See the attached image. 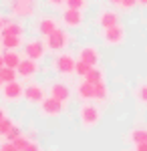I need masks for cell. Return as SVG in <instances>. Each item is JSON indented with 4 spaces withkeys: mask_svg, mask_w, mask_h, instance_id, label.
<instances>
[{
    "mask_svg": "<svg viewBox=\"0 0 147 151\" xmlns=\"http://www.w3.org/2000/svg\"><path fill=\"white\" fill-rule=\"evenodd\" d=\"M28 135H20V137H18V139H14L12 141V143H14V147H16V149L18 151H24L26 149V145H28Z\"/></svg>",
    "mask_w": 147,
    "mask_h": 151,
    "instance_id": "28",
    "label": "cell"
},
{
    "mask_svg": "<svg viewBox=\"0 0 147 151\" xmlns=\"http://www.w3.org/2000/svg\"><path fill=\"white\" fill-rule=\"evenodd\" d=\"M24 151H43V149H40V143H38V141H32V139H30Z\"/></svg>",
    "mask_w": 147,
    "mask_h": 151,
    "instance_id": "31",
    "label": "cell"
},
{
    "mask_svg": "<svg viewBox=\"0 0 147 151\" xmlns=\"http://www.w3.org/2000/svg\"><path fill=\"white\" fill-rule=\"evenodd\" d=\"M0 93H2L4 103H18L20 99H24V85L20 81L6 83V85H2Z\"/></svg>",
    "mask_w": 147,
    "mask_h": 151,
    "instance_id": "5",
    "label": "cell"
},
{
    "mask_svg": "<svg viewBox=\"0 0 147 151\" xmlns=\"http://www.w3.org/2000/svg\"><path fill=\"white\" fill-rule=\"evenodd\" d=\"M65 107L67 105L57 101V99H53V97H46L43 103L38 105V111H40V115L46 117V119H55V117H61L65 113Z\"/></svg>",
    "mask_w": 147,
    "mask_h": 151,
    "instance_id": "6",
    "label": "cell"
},
{
    "mask_svg": "<svg viewBox=\"0 0 147 151\" xmlns=\"http://www.w3.org/2000/svg\"><path fill=\"white\" fill-rule=\"evenodd\" d=\"M4 67V57H2V52H0V69Z\"/></svg>",
    "mask_w": 147,
    "mask_h": 151,
    "instance_id": "37",
    "label": "cell"
},
{
    "mask_svg": "<svg viewBox=\"0 0 147 151\" xmlns=\"http://www.w3.org/2000/svg\"><path fill=\"white\" fill-rule=\"evenodd\" d=\"M137 4H139V0H121V4H119V6H121L123 10H131V8L137 6Z\"/></svg>",
    "mask_w": 147,
    "mask_h": 151,
    "instance_id": "30",
    "label": "cell"
},
{
    "mask_svg": "<svg viewBox=\"0 0 147 151\" xmlns=\"http://www.w3.org/2000/svg\"><path fill=\"white\" fill-rule=\"evenodd\" d=\"M2 28H4V16L0 14V32H2Z\"/></svg>",
    "mask_w": 147,
    "mask_h": 151,
    "instance_id": "36",
    "label": "cell"
},
{
    "mask_svg": "<svg viewBox=\"0 0 147 151\" xmlns=\"http://www.w3.org/2000/svg\"><path fill=\"white\" fill-rule=\"evenodd\" d=\"M2 57H4V67H10V69H18V65L22 60V57L18 55V50H4Z\"/></svg>",
    "mask_w": 147,
    "mask_h": 151,
    "instance_id": "19",
    "label": "cell"
},
{
    "mask_svg": "<svg viewBox=\"0 0 147 151\" xmlns=\"http://www.w3.org/2000/svg\"><path fill=\"white\" fill-rule=\"evenodd\" d=\"M24 35V26L18 20H10V18H4V28L0 36H22Z\"/></svg>",
    "mask_w": 147,
    "mask_h": 151,
    "instance_id": "15",
    "label": "cell"
},
{
    "mask_svg": "<svg viewBox=\"0 0 147 151\" xmlns=\"http://www.w3.org/2000/svg\"><path fill=\"white\" fill-rule=\"evenodd\" d=\"M0 151H18V149L14 147V143H12V141H4V143L0 145Z\"/></svg>",
    "mask_w": 147,
    "mask_h": 151,
    "instance_id": "33",
    "label": "cell"
},
{
    "mask_svg": "<svg viewBox=\"0 0 147 151\" xmlns=\"http://www.w3.org/2000/svg\"><path fill=\"white\" fill-rule=\"evenodd\" d=\"M99 58H101V55H99L97 47H93V45H85V47L79 50V60L87 63L91 67H97V65H99Z\"/></svg>",
    "mask_w": 147,
    "mask_h": 151,
    "instance_id": "14",
    "label": "cell"
},
{
    "mask_svg": "<svg viewBox=\"0 0 147 151\" xmlns=\"http://www.w3.org/2000/svg\"><path fill=\"white\" fill-rule=\"evenodd\" d=\"M0 79H2L4 85H6V83H12V81H18V73H16V69L2 67V69H0Z\"/></svg>",
    "mask_w": 147,
    "mask_h": 151,
    "instance_id": "21",
    "label": "cell"
},
{
    "mask_svg": "<svg viewBox=\"0 0 147 151\" xmlns=\"http://www.w3.org/2000/svg\"><path fill=\"white\" fill-rule=\"evenodd\" d=\"M16 73H18V77H22V79H34L36 73H38V63L32 60V58L24 57L22 60H20V65H18Z\"/></svg>",
    "mask_w": 147,
    "mask_h": 151,
    "instance_id": "13",
    "label": "cell"
},
{
    "mask_svg": "<svg viewBox=\"0 0 147 151\" xmlns=\"http://www.w3.org/2000/svg\"><path fill=\"white\" fill-rule=\"evenodd\" d=\"M6 109H4V107H2V105H0V123H2V121H4V119H6Z\"/></svg>",
    "mask_w": 147,
    "mask_h": 151,
    "instance_id": "34",
    "label": "cell"
},
{
    "mask_svg": "<svg viewBox=\"0 0 147 151\" xmlns=\"http://www.w3.org/2000/svg\"><path fill=\"white\" fill-rule=\"evenodd\" d=\"M77 97H79L81 101H85V103H87V101H93V99H95V85H91L89 81L83 79V81L77 85Z\"/></svg>",
    "mask_w": 147,
    "mask_h": 151,
    "instance_id": "17",
    "label": "cell"
},
{
    "mask_svg": "<svg viewBox=\"0 0 147 151\" xmlns=\"http://www.w3.org/2000/svg\"><path fill=\"white\" fill-rule=\"evenodd\" d=\"M24 55L26 58H32V60H43L46 55V45L45 40H40V38H32V40H28V42H24Z\"/></svg>",
    "mask_w": 147,
    "mask_h": 151,
    "instance_id": "7",
    "label": "cell"
},
{
    "mask_svg": "<svg viewBox=\"0 0 147 151\" xmlns=\"http://www.w3.org/2000/svg\"><path fill=\"white\" fill-rule=\"evenodd\" d=\"M129 139L133 141L135 145H139V143H147V129H133L131 135H129Z\"/></svg>",
    "mask_w": 147,
    "mask_h": 151,
    "instance_id": "23",
    "label": "cell"
},
{
    "mask_svg": "<svg viewBox=\"0 0 147 151\" xmlns=\"http://www.w3.org/2000/svg\"><path fill=\"white\" fill-rule=\"evenodd\" d=\"M0 42L4 50H18L20 47H24L22 36H0Z\"/></svg>",
    "mask_w": 147,
    "mask_h": 151,
    "instance_id": "18",
    "label": "cell"
},
{
    "mask_svg": "<svg viewBox=\"0 0 147 151\" xmlns=\"http://www.w3.org/2000/svg\"><path fill=\"white\" fill-rule=\"evenodd\" d=\"M67 8H75V10H85L87 6H89V0H67V4H65Z\"/></svg>",
    "mask_w": 147,
    "mask_h": 151,
    "instance_id": "24",
    "label": "cell"
},
{
    "mask_svg": "<svg viewBox=\"0 0 147 151\" xmlns=\"http://www.w3.org/2000/svg\"><path fill=\"white\" fill-rule=\"evenodd\" d=\"M46 99V93H45V87L38 85V83H28L24 87V101L30 105H40L43 101Z\"/></svg>",
    "mask_w": 147,
    "mask_h": 151,
    "instance_id": "8",
    "label": "cell"
},
{
    "mask_svg": "<svg viewBox=\"0 0 147 151\" xmlns=\"http://www.w3.org/2000/svg\"><path fill=\"white\" fill-rule=\"evenodd\" d=\"M57 28H58V22H57V18H53V16H40L38 22H36V32L43 38L50 36Z\"/></svg>",
    "mask_w": 147,
    "mask_h": 151,
    "instance_id": "12",
    "label": "cell"
},
{
    "mask_svg": "<svg viewBox=\"0 0 147 151\" xmlns=\"http://www.w3.org/2000/svg\"><path fill=\"white\" fill-rule=\"evenodd\" d=\"M91 69H93L91 65H87V63H83V60H79V58H77V67H75V73H77L79 77H83V79H85V77H87V73H89Z\"/></svg>",
    "mask_w": 147,
    "mask_h": 151,
    "instance_id": "26",
    "label": "cell"
},
{
    "mask_svg": "<svg viewBox=\"0 0 147 151\" xmlns=\"http://www.w3.org/2000/svg\"><path fill=\"white\" fill-rule=\"evenodd\" d=\"M8 8L16 18H32L38 10V0H12Z\"/></svg>",
    "mask_w": 147,
    "mask_h": 151,
    "instance_id": "3",
    "label": "cell"
},
{
    "mask_svg": "<svg viewBox=\"0 0 147 151\" xmlns=\"http://www.w3.org/2000/svg\"><path fill=\"white\" fill-rule=\"evenodd\" d=\"M103 40H105V45H111V47L121 45L125 40V28L121 24L111 26V28H105V30H103Z\"/></svg>",
    "mask_w": 147,
    "mask_h": 151,
    "instance_id": "9",
    "label": "cell"
},
{
    "mask_svg": "<svg viewBox=\"0 0 147 151\" xmlns=\"http://www.w3.org/2000/svg\"><path fill=\"white\" fill-rule=\"evenodd\" d=\"M97 22H99V26H101L103 30L111 28V26H117L119 24V14L115 10H103L99 14V18H97Z\"/></svg>",
    "mask_w": 147,
    "mask_h": 151,
    "instance_id": "16",
    "label": "cell"
},
{
    "mask_svg": "<svg viewBox=\"0 0 147 151\" xmlns=\"http://www.w3.org/2000/svg\"><path fill=\"white\" fill-rule=\"evenodd\" d=\"M2 2H8V4H10V2H12V0H2Z\"/></svg>",
    "mask_w": 147,
    "mask_h": 151,
    "instance_id": "41",
    "label": "cell"
},
{
    "mask_svg": "<svg viewBox=\"0 0 147 151\" xmlns=\"http://www.w3.org/2000/svg\"><path fill=\"white\" fill-rule=\"evenodd\" d=\"M48 97H53V99H57V101H61V103L67 105L68 101H71V89H68L67 83H53L50 87H48Z\"/></svg>",
    "mask_w": 147,
    "mask_h": 151,
    "instance_id": "10",
    "label": "cell"
},
{
    "mask_svg": "<svg viewBox=\"0 0 147 151\" xmlns=\"http://www.w3.org/2000/svg\"><path fill=\"white\" fill-rule=\"evenodd\" d=\"M75 67H77V60L71 52H58L57 57L53 58V70L61 77L75 75Z\"/></svg>",
    "mask_w": 147,
    "mask_h": 151,
    "instance_id": "2",
    "label": "cell"
},
{
    "mask_svg": "<svg viewBox=\"0 0 147 151\" xmlns=\"http://www.w3.org/2000/svg\"><path fill=\"white\" fill-rule=\"evenodd\" d=\"M109 99V87L105 85V81H101V83H97L95 85V101H107Z\"/></svg>",
    "mask_w": 147,
    "mask_h": 151,
    "instance_id": "20",
    "label": "cell"
},
{
    "mask_svg": "<svg viewBox=\"0 0 147 151\" xmlns=\"http://www.w3.org/2000/svg\"><path fill=\"white\" fill-rule=\"evenodd\" d=\"M139 4H141V6H147V0H139Z\"/></svg>",
    "mask_w": 147,
    "mask_h": 151,
    "instance_id": "39",
    "label": "cell"
},
{
    "mask_svg": "<svg viewBox=\"0 0 147 151\" xmlns=\"http://www.w3.org/2000/svg\"><path fill=\"white\" fill-rule=\"evenodd\" d=\"M61 20L63 24L67 26V28H79L81 24H83V12L81 10H75V8H65L63 14H61Z\"/></svg>",
    "mask_w": 147,
    "mask_h": 151,
    "instance_id": "11",
    "label": "cell"
},
{
    "mask_svg": "<svg viewBox=\"0 0 147 151\" xmlns=\"http://www.w3.org/2000/svg\"><path fill=\"white\" fill-rule=\"evenodd\" d=\"M137 101L143 103V105H147V83L139 85V89H137Z\"/></svg>",
    "mask_w": 147,
    "mask_h": 151,
    "instance_id": "27",
    "label": "cell"
},
{
    "mask_svg": "<svg viewBox=\"0 0 147 151\" xmlns=\"http://www.w3.org/2000/svg\"><path fill=\"white\" fill-rule=\"evenodd\" d=\"M85 81H89L91 85H97V83H101V81H103V70L99 69V67H93V69L87 73Z\"/></svg>",
    "mask_w": 147,
    "mask_h": 151,
    "instance_id": "22",
    "label": "cell"
},
{
    "mask_svg": "<svg viewBox=\"0 0 147 151\" xmlns=\"http://www.w3.org/2000/svg\"><path fill=\"white\" fill-rule=\"evenodd\" d=\"M0 137H2V135H0Z\"/></svg>",
    "mask_w": 147,
    "mask_h": 151,
    "instance_id": "43",
    "label": "cell"
},
{
    "mask_svg": "<svg viewBox=\"0 0 147 151\" xmlns=\"http://www.w3.org/2000/svg\"><path fill=\"white\" fill-rule=\"evenodd\" d=\"M0 47H2V42H0Z\"/></svg>",
    "mask_w": 147,
    "mask_h": 151,
    "instance_id": "42",
    "label": "cell"
},
{
    "mask_svg": "<svg viewBox=\"0 0 147 151\" xmlns=\"http://www.w3.org/2000/svg\"><path fill=\"white\" fill-rule=\"evenodd\" d=\"M46 4H48L50 8H61V6L67 4V0H46Z\"/></svg>",
    "mask_w": 147,
    "mask_h": 151,
    "instance_id": "32",
    "label": "cell"
},
{
    "mask_svg": "<svg viewBox=\"0 0 147 151\" xmlns=\"http://www.w3.org/2000/svg\"><path fill=\"white\" fill-rule=\"evenodd\" d=\"M107 2H111V4H115V6H117V4H121V0H107Z\"/></svg>",
    "mask_w": 147,
    "mask_h": 151,
    "instance_id": "38",
    "label": "cell"
},
{
    "mask_svg": "<svg viewBox=\"0 0 147 151\" xmlns=\"http://www.w3.org/2000/svg\"><path fill=\"white\" fill-rule=\"evenodd\" d=\"M2 85H4V83H2V79H0V89H2Z\"/></svg>",
    "mask_w": 147,
    "mask_h": 151,
    "instance_id": "40",
    "label": "cell"
},
{
    "mask_svg": "<svg viewBox=\"0 0 147 151\" xmlns=\"http://www.w3.org/2000/svg\"><path fill=\"white\" fill-rule=\"evenodd\" d=\"M68 42H71V36H68V32L65 28H57L50 36L45 38L46 50H50V52H65V48L68 47Z\"/></svg>",
    "mask_w": 147,
    "mask_h": 151,
    "instance_id": "4",
    "label": "cell"
},
{
    "mask_svg": "<svg viewBox=\"0 0 147 151\" xmlns=\"http://www.w3.org/2000/svg\"><path fill=\"white\" fill-rule=\"evenodd\" d=\"M135 151H147V143H139Z\"/></svg>",
    "mask_w": 147,
    "mask_h": 151,
    "instance_id": "35",
    "label": "cell"
},
{
    "mask_svg": "<svg viewBox=\"0 0 147 151\" xmlns=\"http://www.w3.org/2000/svg\"><path fill=\"white\" fill-rule=\"evenodd\" d=\"M14 125H16V123L12 121L10 117H6V119H4V121L0 123V135H2V137H6V135L10 133V129L14 127Z\"/></svg>",
    "mask_w": 147,
    "mask_h": 151,
    "instance_id": "25",
    "label": "cell"
},
{
    "mask_svg": "<svg viewBox=\"0 0 147 151\" xmlns=\"http://www.w3.org/2000/svg\"><path fill=\"white\" fill-rule=\"evenodd\" d=\"M20 135H24V133H22V129L18 127V125H14V127L10 129V133H8V135H6L4 139H6V141H14V139H18Z\"/></svg>",
    "mask_w": 147,
    "mask_h": 151,
    "instance_id": "29",
    "label": "cell"
},
{
    "mask_svg": "<svg viewBox=\"0 0 147 151\" xmlns=\"http://www.w3.org/2000/svg\"><path fill=\"white\" fill-rule=\"evenodd\" d=\"M79 121L83 129H93L99 121H101V111L99 107L93 103H83L79 109Z\"/></svg>",
    "mask_w": 147,
    "mask_h": 151,
    "instance_id": "1",
    "label": "cell"
}]
</instances>
